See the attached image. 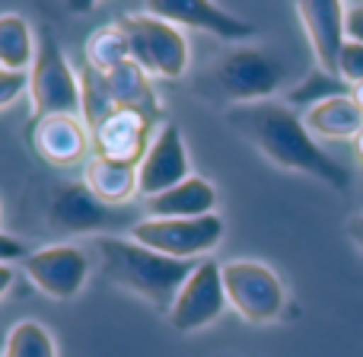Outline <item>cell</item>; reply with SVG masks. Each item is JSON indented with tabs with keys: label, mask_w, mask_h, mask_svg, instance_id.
<instances>
[{
	"label": "cell",
	"mask_w": 363,
	"mask_h": 357,
	"mask_svg": "<svg viewBox=\"0 0 363 357\" xmlns=\"http://www.w3.org/2000/svg\"><path fill=\"white\" fill-rule=\"evenodd\" d=\"M226 125L242 141H249L277 170L313 176L325 182L328 188H335V192H347L351 188L347 170L322 150V144L309 134L303 115L296 109H290L284 99L230 106L226 109Z\"/></svg>",
	"instance_id": "cell-1"
},
{
	"label": "cell",
	"mask_w": 363,
	"mask_h": 357,
	"mask_svg": "<svg viewBox=\"0 0 363 357\" xmlns=\"http://www.w3.org/2000/svg\"><path fill=\"white\" fill-rule=\"evenodd\" d=\"M89 252H96L99 271L115 284L153 307L166 309L176 303L182 284L188 281L198 262H179V258L160 256L147 246L134 243L131 236H96L89 239Z\"/></svg>",
	"instance_id": "cell-2"
},
{
	"label": "cell",
	"mask_w": 363,
	"mask_h": 357,
	"mask_svg": "<svg viewBox=\"0 0 363 357\" xmlns=\"http://www.w3.org/2000/svg\"><path fill=\"white\" fill-rule=\"evenodd\" d=\"M118 26L128 35L131 57L150 74V80H182L191 70V45L182 26L147 10L118 19Z\"/></svg>",
	"instance_id": "cell-3"
},
{
	"label": "cell",
	"mask_w": 363,
	"mask_h": 357,
	"mask_svg": "<svg viewBox=\"0 0 363 357\" xmlns=\"http://www.w3.org/2000/svg\"><path fill=\"white\" fill-rule=\"evenodd\" d=\"M213 83L233 106H252L287 93V67L262 45H236L213 64Z\"/></svg>",
	"instance_id": "cell-4"
},
{
	"label": "cell",
	"mask_w": 363,
	"mask_h": 357,
	"mask_svg": "<svg viewBox=\"0 0 363 357\" xmlns=\"http://www.w3.org/2000/svg\"><path fill=\"white\" fill-rule=\"evenodd\" d=\"M223 290L230 309L249 326H271L287 309V287L281 275L255 258L223 262Z\"/></svg>",
	"instance_id": "cell-5"
},
{
	"label": "cell",
	"mask_w": 363,
	"mask_h": 357,
	"mask_svg": "<svg viewBox=\"0 0 363 357\" xmlns=\"http://www.w3.org/2000/svg\"><path fill=\"white\" fill-rule=\"evenodd\" d=\"M48 217L51 230L67 233V236H112V230H131L140 220L131 207H112L99 201L83 182H61L48 198Z\"/></svg>",
	"instance_id": "cell-6"
},
{
	"label": "cell",
	"mask_w": 363,
	"mask_h": 357,
	"mask_svg": "<svg viewBox=\"0 0 363 357\" xmlns=\"http://www.w3.org/2000/svg\"><path fill=\"white\" fill-rule=\"evenodd\" d=\"M128 236L134 243L147 246V249L160 252V256L179 258V262H201V258H211V252L223 243L226 224L220 214H207V217H191V220H163L144 214L128 230Z\"/></svg>",
	"instance_id": "cell-7"
},
{
	"label": "cell",
	"mask_w": 363,
	"mask_h": 357,
	"mask_svg": "<svg viewBox=\"0 0 363 357\" xmlns=\"http://www.w3.org/2000/svg\"><path fill=\"white\" fill-rule=\"evenodd\" d=\"M26 96L32 102V121L51 115H80V70H74V64L64 57L61 45L51 35L38 38Z\"/></svg>",
	"instance_id": "cell-8"
},
{
	"label": "cell",
	"mask_w": 363,
	"mask_h": 357,
	"mask_svg": "<svg viewBox=\"0 0 363 357\" xmlns=\"http://www.w3.org/2000/svg\"><path fill=\"white\" fill-rule=\"evenodd\" d=\"M23 275L48 300L70 303L74 297L83 294L89 275H93V256L77 243L42 246V249H32L23 258Z\"/></svg>",
	"instance_id": "cell-9"
},
{
	"label": "cell",
	"mask_w": 363,
	"mask_h": 357,
	"mask_svg": "<svg viewBox=\"0 0 363 357\" xmlns=\"http://www.w3.org/2000/svg\"><path fill=\"white\" fill-rule=\"evenodd\" d=\"M226 309H230V300L223 290V265L211 256L201 258L198 268L188 275L166 319L179 335H194L211 329Z\"/></svg>",
	"instance_id": "cell-10"
},
{
	"label": "cell",
	"mask_w": 363,
	"mask_h": 357,
	"mask_svg": "<svg viewBox=\"0 0 363 357\" xmlns=\"http://www.w3.org/2000/svg\"><path fill=\"white\" fill-rule=\"evenodd\" d=\"M191 160H188V147L182 138V128L176 121H163V125L153 131L150 150L140 160L138 166V188L140 198L150 201L157 194L169 192V188L182 185L185 179H191Z\"/></svg>",
	"instance_id": "cell-11"
},
{
	"label": "cell",
	"mask_w": 363,
	"mask_h": 357,
	"mask_svg": "<svg viewBox=\"0 0 363 357\" xmlns=\"http://www.w3.org/2000/svg\"><path fill=\"white\" fill-rule=\"evenodd\" d=\"M296 16L303 23V32L309 38L313 48L315 67L325 70L328 77H338V64H341V51L347 45V32H345V4L335 0H306V4L294 6Z\"/></svg>",
	"instance_id": "cell-12"
},
{
	"label": "cell",
	"mask_w": 363,
	"mask_h": 357,
	"mask_svg": "<svg viewBox=\"0 0 363 357\" xmlns=\"http://www.w3.org/2000/svg\"><path fill=\"white\" fill-rule=\"evenodd\" d=\"M144 10L153 13V16L169 19V23H176V26H185V29H198V32H207V35H217V38H223V42L249 45V38H255V26L252 23L233 16V13L220 4H207V0H172V4L153 0Z\"/></svg>",
	"instance_id": "cell-13"
},
{
	"label": "cell",
	"mask_w": 363,
	"mask_h": 357,
	"mask_svg": "<svg viewBox=\"0 0 363 357\" xmlns=\"http://www.w3.org/2000/svg\"><path fill=\"white\" fill-rule=\"evenodd\" d=\"M32 147L45 163L57 166V170H70V166H86L89 153H93V131L80 115H51V119L32 121Z\"/></svg>",
	"instance_id": "cell-14"
},
{
	"label": "cell",
	"mask_w": 363,
	"mask_h": 357,
	"mask_svg": "<svg viewBox=\"0 0 363 357\" xmlns=\"http://www.w3.org/2000/svg\"><path fill=\"white\" fill-rule=\"evenodd\" d=\"M150 125L153 119L140 112H131V109H118L112 112L99 128L93 131V147L99 157L118 160V163H131L140 166V160L150 150Z\"/></svg>",
	"instance_id": "cell-15"
},
{
	"label": "cell",
	"mask_w": 363,
	"mask_h": 357,
	"mask_svg": "<svg viewBox=\"0 0 363 357\" xmlns=\"http://www.w3.org/2000/svg\"><path fill=\"white\" fill-rule=\"evenodd\" d=\"M217 204H220V194H217V188H213V182H207L204 176L194 172V176L185 179L182 185L147 201V217L191 220V217L217 214Z\"/></svg>",
	"instance_id": "cell-16"
},
{
	"label": "cell",
	"mask_w": 363,
	"mask_h": 357,
	"mask_svg": "<svg viewBox=\"0 0 363 357\" xmlns=\"http://www.w3.org/2000/svg\"><path fill=\"white\" fill-rule=\"evenodd\" d=\"M80 182L96 194V198L112 204V207H131V201L140 194L138 166L118 163V160L99 157V153H93V157L86 160Z\"/></svg>",
	"instance_id": "cell-17"
},
{
	"label": "cell",
	"mask_w": 363,
	"mask_h": 357,
	"mask_svg": "<svg viewBox=\"0 0 363 357\" xmlns=\"http://www.w3.org/2000/svg\"><path fill=\"white\" fill-rule=\"evenodd\" d=\"M303 121H306L309 134L315 141H354L363 131V112L357 102L351 99V93L335 96V99H325L319 106L306 109Z\"/></svg>",
	"instance_id": "cell-18"
},
{
	"label": "cell",
	"mask_w": 363,
	"mask_h": 357,
	"mask_svg": "<svg viewBox=\"0 0 363 357\" xmlns=\"http://www.w3.org/2000/svg\"><path fill=\"white\" fill-rule=\"evenodd\" d=\"M106 83L118 109H131V112H140L147 119L157 115L160 106H157V96H153V80L134 57L118 64L112 74H106Z\"/></svg>",
	"instance_id": "cell-19"
},
{
	"label": "cell",
	"mask_w": 363,
	"mask_h": 357,
	"mask_svg": "<svg viewBox=\"0 0 363 357\" xmlns=\"http://www.w3.org/2000/svg\"><path fill=\"white\" fill-rule=\"evenodd\" d=\"M38 38L23 13H0V67L10 74H29L35 64Z\"/></svg>",
	"instance_id": "cell-20"
},
{
	"label": "cell",
	"mask_w": 363,
	"mask_h": 357,
	"mask_svg": "<svg viewBox=\"0 0 363 357\" xmlns=\"http://www.w3.org/2000/svg\"><path fill=\"white\" fill-rule=\"evenodd\" d=\"M83 57H86V67L99 70V74H112L118 64L131 61V45H128L125 29L112 23L89 32L86 42H83Z\"/></svg>",
	"instance_id": "cell-21"
},
{
	"label": "cell",
	"mask_w": 363,
	"mask_h": 357,
	"mask_svg": "<svg viewBox=\"0 0 363 357\" xmlns=\"http://www.w3.org/2000/svg\"><path fill=\"white\" fill-rule=\"evenodd\" d=\"M0 357H57V341L38 319H19L6 332Z\"/></svg>",
	"instance_id": "cell-22"
},
{
	"label": "cell",
	"mask_w": 363,
	"mask_h": 357,
	"mask_svg": "<svg viewBox=\"0 0 363 357\" xmlns=\"http://www.w3.org/2000/svg\"><path fill=\"white\" fill-rule=\"evenodd\" d=\"M112 112H118V106H115L112 93H108L106 74H99V70L83 64V70H80V119L86 121L89 131H96Z\"/></svg>",
	"instance_id": "cell-23"
},
{
	"label": "cell",
	"mask_w": 363,
	"mask_h": 357,
	"mask_svg": "<svg viewBox=\"0 0 363 357\" xmlns=\"http://www.w3.org/2000/svg\"><path fill=\"white\" fill-rule=\"evenodd\" d=\"M351 93V87H347L345 80H338V77H328L325 70H309L306 77H303L296 87H290L287 93H284V102H287L290 109H296V112H306V109L319 106V102L325 99H335V96H347Z\"/></svg>",
	"instance_id": "cell-24"
},
{
	"label": "cell",
	"mask_w": 363,
	"mask_h": 357,
	"mask_svg": "<svg viewBox=\"0 0 363 357\" xmlns=\"http://www.w3.org/2000/svg\"><path fill=\"white\" fill-rule=\"evenodd\" d=\"M338 74L347 87H360L363 83V45L357 42H347L345 51H341V64H338Z\"/></svg>",
	"instance_id": "cell-25"
},
{
	"label": "cell",
	"mask_w": 363,
	"mask_h": 357,
	"mask_svg": "<svg viewBox=\"0 0 363 357\" xmlns=\"http://www.w3.org/2000/svg\"><path fill=\"white\" fill-rule=\"evenodd\" d=\"M23 93H29V74H10L0 67V112L10 109Z\"/></svg>",
	"instance_id": "cell-26"
},
{
	"label": "cell",
	"mask_w": 363,
	"mask_h": 357,
	"mask_svg": "<svg viewBox=\"0 0 363 357\" xmlns=\"http://www.w3.org/2000/svg\"><path fill=\"white\" fill-rule=\"evenodd\" d=\"M345 32H347V42L363 45V0L345 4Z\"/></svg>",
	"instance_id": "cell-27"
},
{
	"label": "cell",
	"mask_w": 363,
	"mask_h": 357,
	"mask_svg": "<svg viewBox=\"0 0 363 357\" xmlns=\"http://www.w3.org/2000/svg\"><path fill=\"white\" fill-rule=\"evenodd\" d=\"M26 256H29V246H26L23 239L0 233V265H13V262L23 265Z\"/></svg>",
	"instance_id": "cell-28"
},
{
	"label": "cell",
	"mask_w": 363,
	"mask_h": 357,
	"mask_svg": "<svg viewBox=\"0 0 363 357\" xmlns=\"http://www.w3.org/2000/svg\"><path fill=\"white\" fill-rule=\"evenodd\" d=\"M347 239H351L354 246H357V252L363 256V211L354 214L351 220H347Z\"/></svg>",
	"instance_id": "cell-29"
},
{
	"label": "cell",
	"mask_w": 363,
	"mask_h": 357,
	"mask_svg": "<svg viewBox=\"0 0 363 357\" xmlns=\"http://www.w3.org/2000/svg\"><path fill=\"white\" fill-rule=\"evenodd\" d=\"M13 284H16V268L13 265H0V300L13 290Z\"/></svg>",
	"instance_id": "cell-30"
},
{
	"label": "cell",
	"mask_w": 363,
	"mask_h": 357,
	"mask_svg": "<svg viewBox=\"0 0 363 357\" xmlns=\"http://www.w3.org/2000/svg\"><path fill=\"white\" fill-rule=\"evenodd\" d=\"M351 99L357 102V106H360V112H363V83H360V87H354V89H351Z\"/></svg>",
	"instance_id": "cell-31"
},
{
	"label": "cell",
	"mask_w": 363,
	"mask_h": 357,
	"mask_svg": "<svg viewBox=\"0 0 363 357\" xmlns=\"http://www.w3.org/2000/svg\"><path fill=\"white\" fill-rule=\"evenodd\" d=\"M354 150H357V157L363 160V131L357 134V138H354Z\"/></svg>",
	"instance_id": "cell-32"
},
{
	"label": "cell",
	"mask_w": 363,
	"mask_h": 357,
	"mask_svg": "<svg viewBox=\"0 0 363 357\" xmlns=\"http://www.w3.org/2000/svg\"><path fill=\"white\" fill-rule=\"evenodd\" d=\"M0 214H4V207H0Z\"/></svg>",
	"instance_id": "cell-33"
}]
</instances>
